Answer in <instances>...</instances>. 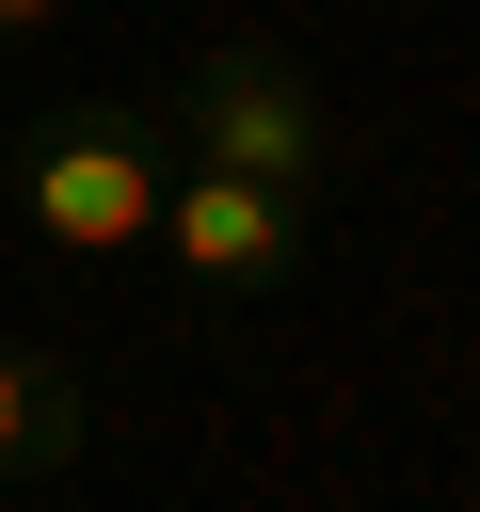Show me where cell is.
Segmentation results:
<instances>
[{
	"label": "cell",
	"instance_id": "cell-1",
	"mask_svg": "<svg viewBox=\"0 0 480 512\" xmlns=\"http://www.w3.org/2000/svg\"><path fill=\"white\" fill-rule=\"evenodd\" d=\"M160 176H176V144H160L128 96H80V112H48V128L16 144V208H32V240H64V256H128V240L160 224Z\"/></svg>",
	"mask_w": 480,
	"mask_h": 512
},
{
	"label": "cell",
	"instance_id": "cell-2",
	"mask_svg": "<svg viewBox=\"0 0 480 512\" xmlns=\"http://www.w3.org/2000/svg\"><path fill=\"white\" fill-rule=\"evenodd\" d=\"M176 160L320 192V176H336V112H320V80H304L288 48H208V64H192V112H176Z\"/></svg>",
	"mask_w": 480,
	"mask_h": 512
},
{
	"label": "cell",
	"instance_id": "cell-3",
	"mask_svg": "<svg viewBox=\"0 0 480 512\" xmlns=\"http://www.w3.org/2000/svg\"><path fill=\"white\" fill-rule=\"evenodd\" d=\"M144 240H160L192 288H224V304H272V288L304 272V192H272V176H224V160H176Z\"/></svg>",
	"mask_w": 480,
	"mask_h": 512
},
{
	"label": "cell",
	"instance_id": "cell-5",
	"mask_svg": "<svg viewBox=\"0 0 480 512\" xmlns=\"http://www.w3.org/2000/svg\"><path fill=\"white\" fill-rule=\"evenodd\" d=\"M32 16H64V0H0V32H32Z\"/></svg>",
	"mask_w": 480,
	"mask_h": 512
},
{
	"label": "cell",
	"instance_id": "cell-4",
	"mask_svg": "<svg viewBox=\"0 0 480 512\" xmlns=\"http://www.w3.org/2000/svg\"><path fill=\"white\" fill-rule=\"evenodd\" d=\"M80 432H96V416H80V384H64L48 352H16V336H0V464H80Z\"/></svg>",
	"mask_w": 480,
	"mask_h": 512
}]
</instances>
